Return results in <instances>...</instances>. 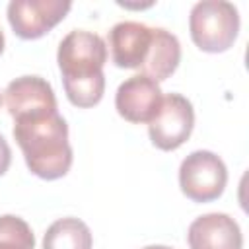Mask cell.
I'll list each match as a JSON object with an SVG mask.
<instances>
[{
  "label": "cell",
  "instance_id": "1",
  "mask_svg": "<svg viewBox=\"0 0 249 249\" xmlns=\"http://www.w3.org/2000/svg\"><path fill=\"white\" fill-rule=\"evenodd\" d=\"M12 134L33 175L54 181L70 171L68 124L56 109H37L14 117Z\"/></svg>",
  "mask_w": 249,
  "mask_h": 249
},
{
  "label": "cell",
  "instance_id": "2",
  "mask_svg": "<svg viewBox=\"0 0 249 249\" xmlns=\"http://www.w3.org/2000/svg\"><path fill=\"white\" fill-rule=\"evenodd\" d=\"M105 60L107 45L97 33L74 29L60 41L56 62L72 105L88 109L101 101L105 91Z\"/></svg>",
  "mask_w": 249,
  "mask_h": 249
},
{
  "label": "cell",
  "instance_id": "3",
  "mask_svg": "<svg viewBox=\"0 0 249 249\" xmlns=\"http://www.w3.org/2000/svg\"><path fill=\"white\" fill-rule=\"evenodd\" d=\"M193 43L204 53L228 51L239 33V12L226 0L196 2L189 16Z\"/></svg>",
  "mask_w": 249,
  "mask_h": 249
},
{
  "label": "cell",
  "instance_id": "4",
  "mask_svg": "<svg viewBox=\"0 0 249 249\" xmlns=\"http://www.w3.org/2000/svg\"><path fill=\"white\" fill-rule=\"evenodd\" d=\"M228 183V169L220 156L210 150L191 152L179 167V187L193 202L216 200Z\"/></svg>",
  "mask_w": 249,
  "mask_h": 249
},
{
  "label": "cell",
  "instance_id": "5",
  "mask_svg": "<svg viewBox=\"0 0 249 249\" xmlns=\"http://www.w3.org/2000/svg\"><path fill=\"white\" fill-rule=\"evenodd\" d=\"M195 126V111L187 97L181 93H167L154 119L148 123V134L156 148L163 152L183 146Z\"/></svg>",
  "mask_w": 249,
  "mask_h": 249
},
{
  "label": "cell",
  "instance_id": "6",
  "mask_svg": "<svg viewBox=\"0 0 249 249\" xmlns=\"http://www.w3.org/2000/svg\"><path fill=\"white\" fill-rule=\"evenodd\" d=\"M68 0H12L8 21L19 39H39L60 23L70 12Z\"/></svg>",
  "mask_w": 249,
  "mask_h": 249
},
{
  "label": "cell",
  "instance_id": "7",
  "mask_svg": "<svg viewBox=\"0 0 249 249\" xmlns=\"http://www.w3.org/2000/svg\"><path fill=\"white\" fill-rule=\"evenodd\" d=\"M161 99L163 93L156 80L144 74H134L117 88L115 107L124 121L140 124L154 119L161 105Z\"/></svg>",
  "mask_w": 249,
  "mask_h": 249
},
{
  "label": "cell",
  "instance_id": "8",
  "mask_svg": "<svg viewBox=\"0 0 249 249\" xmlns=\"http://www.w3.org/2000/svg\"><path fill=\"white\" fill-rule=\"evenodd\" d=\"M154 29L146 23L138 21H119L111 27L107 35L111 58L115 66L140 70L150 54V47L154 41Z\"/></svg>",
  "mask_w": 249,
  "mask_h": 249
},
{
  "label": "cell",
  "instance_id": "9",
  "mask_svg": "<svg viewBox=\"0 0 249 249\" xmlns=\"http://www.w3.org/2000/svg\"><path fill=\"white\" fill-rule=\"evenodd\" d=\"M191 249H243L237 222L222 212H210L191 222L187 230Z\"/></svg>",
  "mask_w": 249,
  "mask_h": 249
},
{
  "label": "cell",
  "instance_id": "10",
  "mask_svg": "<svg viewBox=\"0 0 249 249\" xmlns=\"http://www.w3.org/2000/svg\"><path fill=\"white\" fill-rule=\"evenodd\" d=\"M4 101L10 117L37 109H56V97L51 84L41 76H19L4 89Z\"/></svg>",
  "mask_w": 249,
  "mask_h": 249
},
{
  "label": "cell",
  "instance_id": "11",
  "mask_svg": "<svg viewBox=\"0 0 249 249\" xmlns=\"http://www.w3.org/2000/svg\"><path fill=\"white\" fill-rule=\"evenodd\" d=\"M179 62H181L179 39L171 31H167L163 27H156L150 54H148L144 66L140 68V74H144L160 84V82L167 80L177 70Z\"/></svg>",
  "mask_w": 249,
  "mask_h": 249
},
{
  "label": "cell",
  "instance_id": "12",
  "mask_svg": "<svg viewBox=\"0 0 249 249\" xmlns=\"http://www.w3.org/2000/svg\"><path fill=\"white\" fill-rule=\"evenodd\" d=\"M93 237L80 218H60L53 222L43 235V249H91Z\"/></svg>",
  "mask_w": 249,
  "mask_h": 249
},
{
  "label": "cell",
  "instance_id": "13",
  "mask_svg": "<svg viewBox=\"0 0 249 249\" xmlns=\"http://www.w3.org/2000/svg\"><path fill=\"white\" fill-rule=\"evenodd\" d=\"M0 249H35V235L23 218L0 216Z\"/></svg>",
  "mask_w": 249,
  "mask_h": 249
},
{
  "label": "cell",
  "instance_id": "14",
  "mask_svg": "<svg viewBox=\"0 0 249 249\" xmlns=\"http://www.w3.org/2000/svg\"><path fill=\"white\" fill-rule=\"evenodd\" d=\"M10 163H12V150L6 142V138L0 134V177L8 171Z\"/></svg>",
  "mask_w": 249,
  "mask_h": 249
},
{
  "label": "cell",
  "instance_id": "15",
  "mask_svg": "<svg viewBox=\"0 0 249 249\" xmlns=\"http://www.w3.org/2000/svg\"><path fill=\"white\" fill-rule=\"evenodd\" d=\"M142 249H171L167 245H148V247H142Z\"/></svg>",
  "mask_w": 249,
  "mask_h": 249
},
{
  "label": "cell",
  "instance_id": "16",
  "mask_svg": "<svg viewBox=\"0 0 249 249\" xmlns=\"http://www.w3.org/2000/svg\"><path fill=\"white\" fill-rule=\"evenodd\" d=\"M4 53V33H2V29H0V54Z\"/></svg>",
  "mask_w": 249,
  "mask_h": 249
},
{
  "label": "cell",
  "instance_id": "17",
  "mask_svg": "<svg viewBox=\"0 0 249 249\" xmlns=\"http://www.w3.org/2000/svg\"><path fill=\"white\" fill-rule=\"evenodd\" d=\"M0 103H2V97H0Z\"/></svg>",
  "mask_w": 249,
  "mask_h": 249
}]
</instances>
